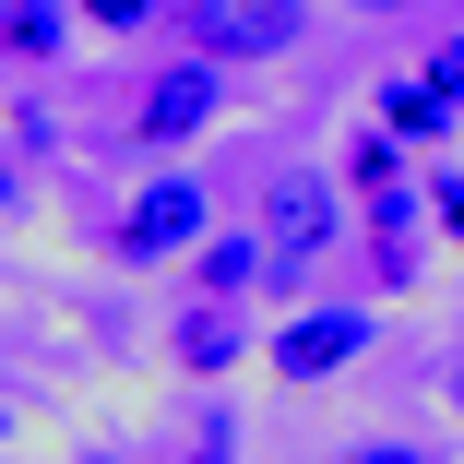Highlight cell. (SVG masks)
Returning a JSON list of instances; mask_svg holds the SVG:
<instances>
[{"instance_id": "12", "label": "cell", "mask_w": 464, "mask_h": 464, "mask_svg": "<svg viewBox=\"0 0 464 464\" xmlns=\"http://www.w3.org/2000/svg\"><path fill=\"white\" fill-rule=\"evenodd\" d=\"M83 24H120V36H143V24H167V0H83Z\"/></svg>"}, {"instance_id": "3", "label": "cell", "mask_w": 464, "mask_h": 464, "mask_svg": "<svg viewBox=\"0 0 464 464\" xmlns=\"http://www.w3.org/2000/svg\"><path fill=\"white\" fill-rule=\"evenodd\" d=\"M215 120H227V72H215V60H167V72L143 83V108H131V143L167 155V143H191V131H215Z\"/></svg>"}, {"instance_id": "16", "label": "cell", "mask_w": 464, "mask_h": 464, "mask_svg": "<svg viewBox=\"0 0 464 464\" xmlns=\"http://www.w3.org/2000/svg\"><path fill=\"white\" fill-rule=\"evenodd\" d=\"M334 13H417V0H334Z\"/></svg>"}, {"instance_id": "11", "label": "cell", "mask_w": 464, "mask_h": 464, "mask_svg": "<svg viewBox=\"0 0 464 464\" xmlns=\"http://www.w3.org/2000/svg\"><path fill=\"white\" fill-rule=\"evenodd\" d=\"M393 155H405V143L369 120V143H345V179H357V191H393Z\"/></svg>"}, {"instance_id": "1", "label": "cell", "mask_w": 464, "mask_h": 464, "mask_svg": "<svg viewBox=\"0 0 464 464\" xmlns=\"http://www.w3.org/2000/svg\"><path fill=\"white\" fill-rule=\"evenodd\" d=\"M345 238V215H334V179L322 167H286V179H274V191H262V286H310V262Z\"/></svg>"}, {"instance_id": "13", "label": "cell", "mask_w": 464, "mask_h": 464, "mask_svg": "<svg viewBox=\"0 0 464 464\" xmlns=\"http://www.w3.org/2000/svg\"><path fill=\"white\" fill-rule=\"evenodd\" d=\"M429 215H440V238H464V167H440V179H429Z\"/></svg>"}, {"instance_id": "6", "label": "cell", "mask_w": 464, "mask_h": 464, "mask_svg": "<svg viewBox=\"0 0 464 464\" xmlns=\"http://www.w3.org/2000/svg\"><path fill=\"white\" fill-rule=\"evenodd\" d=\"M167 357L191 369V382H227V369L250 357V322H238V298H203V310H179V334H167Z\"/></svg>"}, {"instance_id": "9", "label": "cell", "mask_w": 464, "mask_h": 464, "mask_svg": "<svg viewBox=\"0 0 464 464\" xmlns=\"http://www.w3.org/2000/svg\"><path fill=\"white\" fill-rule=\"evenodd\" d=\"M72 24H60V0H0V48H24V60H48Z\"/></svg>"}, {"instance_id": "4", "label": "cell", "mask_w": 464, "mask_h": 464, "mask_svg": "<svg viewBox=\"0 0 464 464\" xmlns=\"http://www.w3.org/2000/svg\"><path fill=\"white\" fill-rule=\"evenodd\" d=\"M203 238H215L203 179H143L131 215H120V250H131V262H179V250H203Z\"/></svg>"}, {"instance_id": "18", "label": "cell", "mask_w": 464, "mask_h": 464, "mask_svg": "<svg viewBox=\"0 0 464 464\" xmlns=\"http://www.w3.org/2000/svg\"><path fill=\"white\" fill-rule=\"evenodd\" d=\"M72 464H120V452H72Z\"/></svg>"}, {"instance_id": "17", "label": "cell", "mask_w": 464, "mask_h": 464, "mask_svg": "<svg viewBox=\"0 0 464 464\" xmlns=\"http://www.w3.org/2000/svg\"><path fill=\"white\" fill-rule=\"evenodd\" d=\"M0 203H13V155H0Z\"/></svg>"}, {"instance_id": "8", "label": "cell", "mask_w": 464, "mask_h": 464, "mask_svg": "<svg viewBox=\"0 0 464 464\" xmlns=\"http://www.w3.org/2000/svg\"><path fill=\"white\" fill-rule=\"evenodd\" d=\"M262 262H274V250H262L250 227H227V238H203V250H191V274H203V298H250V286H262Z\"/></svg>"}, {"instance_id": "2", "label": "cell", "mask_w": 464, "mask_h": 464, "mask_svg": "<svg viewBox=\"0 0 464 464\" xmlns=\"http://www.w3.org/2000/svg\"><path fill=\"white\" fill-rule=\"evenodd\" d=\"M179 24H191V60L250 72V60H286L310 36V0H179Z\"/></svg>"}, {"instance_id": "14", "label": "cell", "mask_w": 464, "mask_h": 464, "mask_svg": "<svg viewBox=\"0 0 464 464\" xmlns=\"http://www.w3.org/2000/svg\"><path fill=\"white\" fill-rule=\"evenodd\" d=\"M345 464H440V452H429V440H357Z\"/></svg>"}, {"instance_id": "7", "label": "cell", "mask_w": 464, "mask_h": 464, "mask_svg": "<svg viewBox=\"0 0 464 464\" xmlns=\"http://www.w3.org/2000/svg\"><path fill=\"white\" fill-rule=\"evenodd\" d=\"M382 131H393V143H440V131H452V96H440L429 72H405V83H382Z\"/></svg>"}, {"instance_id": "10", "label": "cell", "mask_w": 464, "mask_h": 464, "mask_svg": "<svg viewBox=\"0 0 464 464\" xmlns=\"http://www.w3.org/2000/svg\"><path fill=\"white\" fill-rule=\"evenodd\" d=\"M179 464H238V417H227V405H203V417H191V440H179Z\"/></svg>"}, {"instance_id": "5", "label": "cell", "mask_w": 464, "mask_h": 464, "mask_svg": "<svg viewBox=\"0 0 464 464\" xmlns=\"http://www.w3.org/2000/svg\"><path fill=\"white\" fill-rule=\"evenodd\" d=\"M369 334H382V322H369V310H298L286 334H274V382H334V369H357L369 357Z\"/></svg>"}, {"instance_id": "15", "label": "cell", "mask_w": 464, "mask_h": 464, "mask_svg": "<svg viewBox=\"0 0 464 464\" xmlns=\"http://www.w3.org/2000/svg\"><path fill=\"white\" fill-rule=\"evenodd\" d=\"M429 83H440V96H464V36H440V48H429Z\"/></svg>"}, {"instance_id": "19", "label": "cell", "mask_w": 464, "mask_h": 464, "mask_svg": "<svg viewBox=\"0 0 464 464\" xmlns=\"http://www.w3.org/2000/svg\"><path fill=\"white\" fill-rule=\"evenodd\" d=\"M452 405H464V382H452Z\"/></svg>"}]
</instances>
